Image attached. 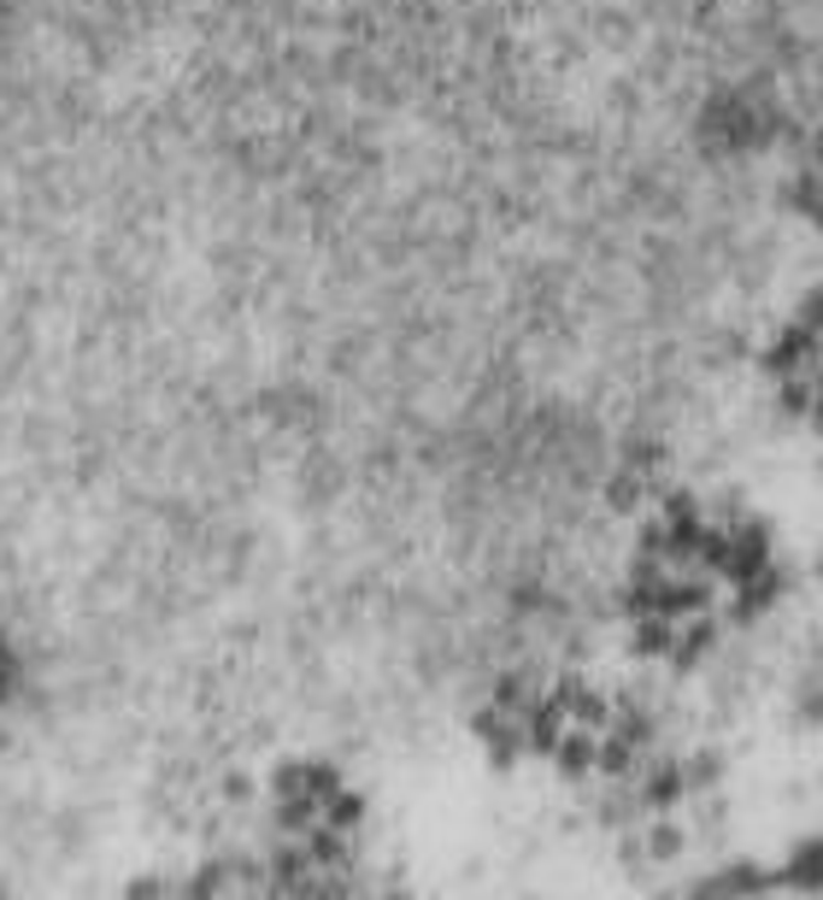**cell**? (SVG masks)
Wrapping results in <instances>:
<instances>
[{
	"mask_svg": "<svg viewBox=\"0 0 823 900\" xmlns=\"http://www.w3.org/2000/svg\"><path fill=\"white\" fill-rule=\"evenodd\" d=\"M19 677H24V666H19V654L7 648V641H0V706L12 701V689H19Z\"/></svg>",
	"mask_w": 823,
	"mask_h": 900,
	"instance_id": "6da1fadb",
	"label": "cell"
}]
</instances>
